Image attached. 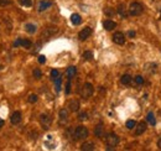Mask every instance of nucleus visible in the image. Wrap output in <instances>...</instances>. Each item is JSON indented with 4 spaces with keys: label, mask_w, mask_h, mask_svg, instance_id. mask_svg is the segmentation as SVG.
<instances>
[{
    "label": "nucleus",
    "mask_w": 161,
    "mask_h": 151,
    "mask_svg": "<svg viewBox=\"0 0 161 151\" xmlns=\"http://www.w3.org/2000/svg\"><path fill=\"white\" fill-rule=\"evenodd\" d=\"M88 129L83 125H79L76 128L74 133H73V137L74 140H85L86 137H88Z\"/></svg>",
    "instance_id": "1"
},
{
    "label": "nucleus",
    "mask_w": 161,
    "mask_h": 151,
    "mask_svg": "<svg viewBox=\"0 0 161 151\" xmlns=\"http://www.w3.org/2000/svg\"><path fill=\"white\" fill-rule=\"evenodd\" d=\"M142 11H144V8H142V5H141L140 3H138V2H133V3L130 4V6H129V14H130L131 16H139V15L142 14Z\"/></svg>",
    "instance_id": "2"
},
{
    "label": "nucleus",
    "mask_w": 161,
    "mask_h": 151,
    "mask_svg": "<svg viewBox=\"0 0 161 151\" xmlns=\"http://www.w3.org/2000/svg\"><path fill=\"white\" fill-rule=\"evenodd\" d=\"M94 93V88L91 83H85L82 89H80V97H82L83 99H88L89 97H92Z\"/></svg>",
    "instance_id": "3"
},
{
    "label": "nucleus",
    "mask_w": 161,
    "mask_h": 151,
    "mask_svg": "<svg viewBox=\"0 0 161 151\" xmlns=\"http://www.w3.org/2000/svg\"><path fill=\"white\" fill-rule=\"evenodd\" d=\"M40 124H41L42 129L48 130V129L51 128V124H52V119H51V116H50L48 114H46V113L41 114V115H40Z\"/></svg>",
    "instance_id": "4"
},
{
    "label": "nucleus",
    "mask_w": 161,
    "mask_h": 151,
    "mask_svg": "<svg viewBox=\"0 0 161 151\" xmlns=\"http://www.w3.org/2000/svg\"><path fill=\"white\" fill-rule=\"evenodd\" d=\"M105 142H107L108 146L115 147V146L119 144V136H118L115 133H109V134H107V136H105Z\"/></svg>",
    "instance_id": "5"
},
{
    "label": "nucleus",
    "mask_w": 161,
    "mask_h": 151,
    "mask_svg": "<svg viewBox=\"0 0 161 151\" xmlns=\"http://www.w3.org/2000/svg\"><path fill=\"white\" fill-rule=\"evenodd\" d=\"M91 35H92V29H91L89 26H86L83 30H80V31H79V34H78V39H79L80 41H85V40H87Z\"/></svg>",
    "instance_id": "6"
},
{
    "label": "nucleus",
    "mask_w": 161,
    "mask_h": 151,
    "mask_svg": "<svg viewBox=\"0 0 161 151\" xmlns=\"http://www.w3.org/2000/svg\"><path fill=\"white\" fill-rule=\"evenodd\" d=\"M113 42L117 43V45H124L125 43V36H124V34L119 32V31L114 32L113 34Z\"/></svg>",
    "instance_id": "7"
},
{
    "label": "nucleus",
    "mask_w": 161,
    "mask_h": 151,
    "mask_svg": "<svg viewBox=\"0 0 161 151\" xmlns=\"http://www.w3.org/2000/svg\"><path fill=\"white\" fill-rule=\"evenodd\" d=\"M68 120V112L66 109H61L60 113H58V123L61 125H64Z\"/></svg>",
    "instance_id": "8"
},
{
    "label": "nucleus",
    "mask_w": 161,
    "mask_h": 151,
    "mask_svg": "<svg viewBox=\"0 0 161 151\" xmlns=\"http://www.w3.org/2000/svg\"><path fill=\"white\" fill-rule=\"evenodd\" d=\"M10 121L13 125H18L21 121V113L20 112H14L10 116Z\"/></svg>",
    "instance_id": "9"
},
{
    "label": "nucleus",
    "mask_w": 161,
    "mask_h": 151,
    "mask_svg": "<svg viewBox=\"0 0 161 151\" xmlns=\"http://www.w3.org/2000/svg\"><path fill=\"white\" fill-rule=\"evenodd\" d=\"M94 149H96V145L92 141H86V142L82 144V146H80V150L82 151H93Z\"/></svg>",
    "instance_id": "10"
},
{
    "label": "nucleus",
    "mask_w": 161,
    "mask_h": 151,
    "mask_svg": "<svg viewBox=\"0 0 161 151\" xmlns=\"http://www.w3.org/2000/svg\"><path fill=\"white\" fill-rule=\"evenodd\" d=\"M94 135L97 137H99V139L103 137V135H104V126H103V124H98L94 128Z\"/></svg>",
    "instance_id": "11"
},
{
    "label": "nucleus",
    "mask_w": 161,
    "mask_h": 151,
    "mask_svg": "<svg viewBox=\"0 0 161 151\" xmlns=\"http://www.w3.org/2000/svg\"><path fill=\"white\" fill-rule=\"evenodd\" d=\"M115 26H117V24L113 20H105V21H103V27L107 31H112L113 29H115Z\"/></svg>",
    "instance_id": "12"
},
{
    "label": "nucleus",
    "mask_w": 161,
    "mask_h": 151,
    "mask_svg": "<svg viewBox=\"0 0 161 151\" xmlns=\"http://www.w3.org/2000/svg\"><path fill=\"white\" fill-rule=\"evenodd\" d=\"M145 130H146V123H145V121H140V123L138 124L136 129H135V134H136V135H141V134L145 133Z\"/></svg>",
    "instance_id": "13"
},
{
    "label": "nucleus",
    "mask_w": 161,
    "mask_h": 151,
    "mask_svg": "<svg viewBox=\"0 0 161 151\" xmlns=\"http://www.w3.org/2000/svg\"><path fill=\"white\" fill-rule=\"evenodd\" d=\"M68 109L71 110V112H77L78 109H79V102L78 100H76V99H73V100H71L69 103H68Z\"/></svg>",
    "instance_id": "14"
},
{
    "label": "nucleus",
    "mask_w": 161,
    "mask_h": 151,
    "mask_svg": "<svg viewBox=\"0 0 161 151\" xmlns=\"http://www.w3.org/2000/svg\"><path fill=\"white\" fill-rule=\"evenodd\" d=\"M51 5H52V3L48 2V0H42V2L40 3V5H39V11H45V10L48 9Z\"/></svg>",
    "instance_id": "15"
},
{
    "label": "nucleus",
    "mask_w": 161,
    "mask_h": 151,
    "mask_svg": "<svg viewBox=\"0 0 161 151\" xmlns=\"http://www.w3.org/2000/svg\"><path fill=\"white\" fill-rule=\"evenodd\" d=\"M57 32V27H47L43 32H42V36H46V37H51L53 34Z\"/></svg>",
    "instance_id": "16"
},
{
    "label": "nucleus",
    "mask_w": 161,
    "mask_h": 151,
    "mask_svg": "<svg viewBox=\"0 0 161 151\" xmlns=\"http://www.w3.org/2000/svg\"><path fill=\"white\" fill-rule=\"evenodd\" d=\"M71 22L73 25H79L80 22H82V18H80V15H78V14H73L71 16Z\"/></svg>",
    "instance_id": "17"
},
{
    "label": "nucleus",
    "mask_w": 161,
    "mask_h": 151,
    "mask_svg": "<svg viewBox=\"0 0 161 151\" xmlns=\"http://www.w3.org/2000/svg\"><path fill=\"white\" fill-rule=\"evenodd\" d=\"M131 77L129 74H123L122 76V78H120V82H122V84H124V86H128V84H130L131 83Z\"/></svg>",
    "instance_id": "18"
},
{
    "label": "nucleus",
    "mask_w": 161,
    "mask_h": 151,
    "mask_svg": "<svg viewBox=\"0 0 161 151\" xmlns=\"http://www.w3.org/2000/svg\"><path fill=\"white\" fill-rule=\"evenodd\" d=\"M76 72H77V68H76L74 66H71V67L67 68V76H68L69 80H72V78L74 77V76H76Z\"/></svg>",
    "instance_id": "19"
},
{
    "label": "nucleus",
    "mask_w": 161,
    "mask_h": 151,
    "mask_svg": "<svg viewBox=\"0 0 161 151\" xmlns=\"http://www.w3.org/2000/svg\"><path fill=\"white\" fill-rule=\"evenodd\" d=\"M20 46H23L24 48H30L32 46V42L26 39H20Z\"/></svg>",
    "instance_id": "20"
},
{
    "label": "nucleus",
    "mask_w": 161,
    "mask_h": 151,
    "mask_svg": "<svg viewBox=\"0 0 161 151\" xmlns=\"http://www.w3.org/2000/svg\"><path fill=\"white\" fill-rule=\"evenodd\" d=\"M36 25H34V24H26L25 25V30L29 32V34H35L36 32Z\"/></svg>",
    "instance_id": "21"
},
{
    "label": "nucleus",
    "mask_w": 161,
    "mask_h": 151,
    "mask_svg": "<svg viewBox=\"0 0 161 151\" xmlns=\"http://www.w3.org/2000/svg\"><path fill=\"white\" fill-rule=\"evenodd\" d=\"M117 10H118V13H119V14H120L123 18H126V16H128V14H126V10H125V8H124V5H123V4H120V5L118 6V9H117Z\"/></svg>",
    "instance_id": "22"
},
{
    "label": "nucleus",
    "mask_w": 161,
    "mask_h": 151,
    "mask_svg": "<svg viewBox=\"0 0 161 151\" xmlns=\"http://www.w3.org/2000/svg\"><path fill=\"white\" fill-rule=\"evenodd\" d=\"M32 74H34V77H35L36 80H40V78L42 77V72H41V69H39V68H35L34 72H32Z\"/></svg>",
    "instance_id": "23"
},
{
    "label": "nucleus",
    "mask_w": 161,
    "mask_h": 151,
    "mask_svg": "<svg viewBox=\"0 0 161 151\" xmlns=\"http://www.w3.org/2000/svg\"><path fill=\"white\" fill-rule=\"evenodd\" d=\"M83 58L87 59V61L93 59V52H91V51H86V52L83 53Z\"/></svg>",
    "instance_id": "24"
},
{
    "label": "nucleus",
    "mask_w": 161,
    "mask_h": 151,
    "mask_svg": "<svg viewBox=\"0 0 161 151\" xmlns=\"http://www.w3.org/2000/svg\"><path fill=\"white\" fill-rule=\"evenodd\" d=\"M146 119H147V121H149L151 125H155V124H156V120H155V118H154V114H152V113H149Z\"/></svg>",
    "instance_id": "25"
},
{
    "label": "nucleus",
    "mask_w": 161,
    "mask_h": 151,
    "mask_svg": "<svg viewBox=\"0 0 161 151\" xmlns=\"http://www.w3.org/2000/svg\"><path fill=\"white\" fill-rule=\"evenodd\" d=\"M19 3H20L23 6H27V8H30V6L32 5L31 0H19Z\"/></svg>",
    "instance_id": "26"
},
{
    "label": "nucleus",
    "mask_w": 161,
    "mask_h": 151,
    "mask_svg": "<svg viewBox=\"0 0 161 151\" xmlns=\"http://www.w3.org/2000/svg\"><path fill=\"white\" fill-rule=\"evenodd\" d=\"M61 82H62V80H61L60 77L55 78V83H56V92H60V91H61Z\"/></svg>",
    "instance_id": "27"
},
{
    "label": "nucleus",
    "mask_w": 161,
    "mask_h": 151,
    "mask_svg": "<svg viewBox=\"0 0 161 151\" xmlns=\"http://www.w3.org/2000/svg\"><path fill=\"white\" fill-rule=\"evenodd\" d=\"M78 119H79L80 121H85V120H87V119H88V114H87L86 112H83V113H79Z\"/></svg>",
    "instance_id": "28"
},
{
    "label": "nucleus",
    "mask_w": 161,
    "mask_h": 151,
    "mask_svg": "<svg viewBox=\"0 0 161 151\" xmlns=\"http://www.w3.org/2000/svg\"><path fill=\"white\" fill-rule=\"evenodd\" d=\"M134 81H135V83L139 84V86H141V84L144 83V78L141 77V76H136V77L134 78Z\"/></svg>",
    "instance_id": "29"
},
{
    "label": "nucleus",
    "mask_w": 161,
    "mask_h": 151,
    "mask_svg": "<svg viewBox=\"0 0 161 151\" xmlns=\"http://www.w3.org/2000/svg\"><path fill=\"white\" fill-rule=\"evenodd\" d=\"M27 100H29V103H36L37 102V96L36 94H30Z\"/></svg>",
    "instance_id": "30"
},
{
    "label": "nucleus",
    "mask_w": 161,
    "mask_h": 151,
    "mask_svg": "<svg viewBox=\"0 0 161 151\" xmlns=\"http://www.w3.org/2000/svg\"><path fill=\"white\" fill-rule=\"evenodd\" d=\"M104 14L108 15V16H113L115 14V11L113 9H110V8H107V9H104Z\"/></svg>",
    "instance_id": "31"
},
{
    "label": "nucleus",
    "mask_w": 161,
    "mask_h": 151,
    "mask_svg": "<svg viewBox=\"0 0 161 151\" xmlns=\"http://www.w3.org/2000/svg\"><path fill=\"white\" fill-rule=\"evenodd\" d=\"M135 125H136V124H135V120H128V121H126V128H128V129H134Z\"/></svg>",
    "instance_id": "32"
},
{
    "label": "nucleus",
    "mask_w": 161,
    "mask_h": 151,
    "mask_svg": "<svg viewBox=\"0 0 161 151\" xmlns=\"http://www.w3.org/2000/svg\"><path fill=\"white\" fill-rule=\"evenodd\" d=\"M11 4V0H0V6H8Z\"/></svg>",
    "instance_id": "33"
},
{
    "label": "nucleus",
    "mask_w": 161,
    "mask_h": 151,
    "mask_svg": "<svg viewBox=\"0 0 161 151\" xmlns=\"http://www.w3.org/2000/svg\"><path fill=\"white\" fill-rule=\"evenodd\" d=\"M58 76H60V73H58V71H57V69H52V71H51V77H52V80L57 78Z\"/></svg>",
    "instance_id": "34"
},
{
    "label": "nucleus",
    "mask_w": 161,
    "mask_h": 151,
    "mask_svg": "<svg viewBox=\"0 0 161 151\" xmlns=\"http://www.w3.org/2000/svg\"><path fill=\"white\" fill-rule=\"evenodd\" d=\"M71 93V80L68 78V82L66 84V94H69Z\"/></svg>",
    "instance_id": "35"
},
{
    "label": "nucleus",
    "mask_w": 161,
    "mask_h": 151,
    "mask_svg": "<svg viewBox=\"0 0 161 151\" xmlns=\"http://www.w3.org/2000/svg\"><path fill=\"white\" fill-rule=\"evenodd\" d=\"M45 62H46V57H45V56H42V55H41V56H39V63H41V64H42V63H45Z\"/></svg>",
    "instance_id": "36"
},
{
    "label": "nucleus",
    "mask_w": 161,
    "mask_h": 151,
    "mask_svg": "<svg viewBox=\"0 0 161 151\" xmlns=\"http://www.w3.org/2000/svg\"><path fill=\"white\" fill-rule=\"evenodd\" d=\"M20 46V39H16V41L14 42V47H19Z\"/></svg>",
    "instance_id": "37"
},
{
    "label": "nucleus",
    "mask_w": 161,
    "mask_h": 151,
    "mask_svg": "<svg viewBox=\"0 0 161 151\" xmlns=\"http://www.w3.org/2000/svg\"><path fill=\"white\" fill-rule=\"evenodd\" d=\"M4 124H5V121H4L2 118H0V129H2V128L4 126Z\"/></svg>",
    "instance_id": "38"
},
{
    "label": "nucleus",
    "mask_w": 161,
    "mask_h": 151,
    "mask_svg": "<svg viewBox=\"0 0 161 151\" xmlns=\"http://www.w3.org/2000/svg\"><path fill=\"white\" fill-rule=\"evenodd\" d=\"M157 147L161 150V137H160V139H159V141H157Z\"/></svg>",
    "instance_id": "39"
},
{
    "label": "nucleus",
    "mask_w": 161,
    "mask_h": 151,
    "mask_svg": "<svg viewBox=\"0 0 161 151\" xmlns=\"http://www.w3.org/2000/svg\"><path fill=\"white\" fill-rule=\"evenodd\" d=\"M129 36H130V37H134V36H135V32H134V31H129Z\"/></svg>",
    "instance_id": "40"
}]
</instances>
